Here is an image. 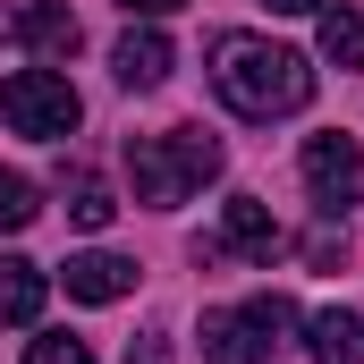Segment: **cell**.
Masks as SVG:
<instances>
[{
	"instance_id": "1",
	"label": "cell",
	"mask_w": 364,
	"mask_h": 364,
	"mask_svg": "<svg viewBox=\"0 0 364 364\" xmlns=\"http://www.w3.org/2000/svg\"><path fill=\"white\" fill-rule=\"evenodd\" d=\"M212 93L237 119H288L314 102V60L272 43V34H220L212 43Z\"/></svg>"
},
{
	"instance_id": "2",
	"label": "cell",
	"mask_w": 364,
	"mask_h": 364,
	"mask_svg": "<svg viewBox=\"0 0 364 364\" xmlns=\"http://www.w3.org/2000/svg\"><path fill=\"white\" fill-rule=\"evenodd\" d=\"M127 170H136V203L170 212L203 178H220V144L203 127H161V136H127Z\"/></svg>"
},
{
	"instance_id": "3",
	"label": "cell",
	"mask_w": 364,
	"mask_h": 364,
	"mask_svg": "<svg viewBox=\"0 0 364 364\" xmlns=\"http://www.w3.org/2000/svg\"><path fill=\"white\" fill-rule=\"evenodd\" d=\"M296 305L288 296H246V305H212L203 314V364H263L288 348Z\"/></svg>"
},
{
	"instance_id": "4",
	"label": "cell",
	"mask_w": 364,
	"mask_h": 364,
	"mask_svg": "<svg viewBox=\"0 0 364 364\" xmlns=\"http://www.w3.org/2000/svg\"><path fill=\"white\" fill-rule=\"evenodd\" d=\"M0 119L17 127V136H77V119H85V102L77 85L60 77V68H17V77H0Z\"/></svg>"
},
{
	"instance_id": "5",
	"label": "cell",
	"mask_w": 364,
	"mask_h": 364,
	"mask_svg": "<svg viewBox=\"0 0 364 364\" xmlns=\"http://www.w3.org/2000/svg\"><path fill=\"white\" fill-rule=\"evenodd\" d=\"M305 186H314L322 212L364 203V144L356 136H305Z\"/></svg>"
},
{
	"instance_id": "6",
	"label": "cell",
	"mask_w": 364,
	"mask_h": 364,
	"mask_svg": "<svg viewBox=\"0 0 364 364\" xmlns=\"http://www.w3.org/2000/svg\"><path fill=\"white\" fill-rule=\"evenodd\" d=\"M0 43H26L43 60H68L77 51V17L60 0H17V9H0Z\"/></svg>"
},
{
	"instance_id": "7",
	"label": "cell",
	"mask_w": 364,
	"mask_h": 364,
	"mask_svg": "<svg viewBox=\"0 0 364 364\" xmlns=\"http://www.w3.org/2000/svg\"><path fill=\"white\" fill-rule=\"evenodd\" d=\"M170 60H178V51H170V34L127 26V34H119V51H110V77H119L127 93H153L161 77H170Z\"/></svg>"
},
{
	"instance_id": "8",
	"label": "cell",
	"mask_w": 364,
	"mask_h": 364,
	"mask_svg": "<svg viewBox=\"0 0 364 364\" xmlns=\"http://www.w3.org/2000/svg\"><path fill=\"white\" fill-rule=\"evenodd\" d=\"M220 246H229V255H246V263H272V255H279V220H272V203L229 195V203H220Z\"/></svg>"
},
{
	"instance_id": "9",
	"label": "cell",
	"mask_w": 364,
	"mask_h": 364,
	"mask_svg": "<svg viewBox=\"0 0 364 364\" xmlns=\"http://www.w3.org/2000/svg\"><path fill=\"white\" fill-rule=\"evenodd\" d=\"M60 279H68L77 305H119V296L136 288V263H127V255H68Z\"/></svg>"
},
{
	"instance_id": "10",
	"label": "cell",
	"mask_w": 364,
	"mask_h": 364,
	"mask_svg": "<svg viewBox=\"0 0 364 364\" xmlns=\"http://www.w3.org/2000/svg\"><path fill=\"white\" fill-rule=\"evenodd\" d=\"M305 356L314 364H364V322L348 305H322V314L305 322Z\"/></svg>"
},
{
	"instance_id": "11",
	"label": "cell",
	"mask_w": 364,
	"mask_h": 364,
	"mask_svg": "<svg viewBox=\"0 0 364 364\" xmlns=\"http://www.w3.org/2000/svg\"><path fill=\"white\" fill-rule=\"evenodd\" d=\"M43 296H51V279L34 272L26 255H0V322H17V331H26V322L43 314Z\"/></svg>"
},
{
	"instance_id": "12",
	"label": "cell",
	"mask_w": 364,
	"mask_h": 364,
	"mask_svg": "<svg viewBox=\"0 0 364 364\" xmlns=\"http://www.w3.org/2000/svg\"><path fill=\"white\" fill-rule=\"evenodd\" d=\"M60 203H68L77 229H110V212H119V195L102 186V170H68V178H60Z\"/></svg>"
},
{
	"instance_id": "13",
	"label": "cell",
	"mask_w": 364,
	"mask_h": 364,
	"mask_svg": "<svg viewBox=\"0 0 364 364\" xmlns=\"http://www.w3.org/2000/svg\"><path fill=\"white\" fill-rule=\"evenodd\" d=\"M322 60L364 68V17H356V9H322Z\"/></svg>"
},
{
	"instance_id": "14",
	"label": "cell",
	"mask_w": 364,
	"mask_h": 364,
	"mask_svg": "<svg viewBox=\"0 0 364 364\" xmlns=\"http://www.w3.org/2000/svg\"><path fill=\"white\" fill-rule=\"evenodd\" d=\"M43 203H34V178H17V170H0V237H17L26 220H34Z\"/></svg>"
},
{
	"instance_id": "15",
	"label": "cell",
	"mask_w": 364,
	"mask_h": 364,
	"mask_svg": "<svg viewBox=\"0 0 364 364\" xmlns=\"http://www.w3.org/2000/svg\"><path fill=\"white\" fill-rule=\"evenodd\" d=\"M26 364H93V348H85V339H68V331H43V339L26 348Z\"/></svg>"
},
{
	"instance_id": "16",
	"label": "cell",
	"mask_w": 364,
	"mask_h": 364,
	"mask_svg": "<svg viewBox=\"0 0 364 364\" xmlns=\"http://www.w3.org/2000/svg\"><path fill=\"white\" fill-rule=\"evenodd\" d=\"M127 17H170V9H186V0H119Z\"/></svg>"
},
{
	"instance_id": "17",
	"label": "cell",
	"mask_w": 364,
	"mask_h": 364,
	"mask_svg": "<svg viewBox=\"0 0 364 364\" xmlns=\"http://www.w3.org/2000/svg\"><path fill=\"white\" fill-rule=\"evenodd\" d=\"M127 364H170V339H136V356Z\"/></svg>"
},
{
	"instance_id": "18",
	"label": "cell",
	"mask_w": 364,
	"mask_h": 364,
	"mask_svg": "<svg viewBox=\"0 0 364 364\" xmlns=\"http://www.w3.org/2000/svg\"><path fill=\"white\" fill-rule=\"evenodd\" d=\"M263 9H279V17H322V0H263Z\"/></svg>"
}]
</instances>
